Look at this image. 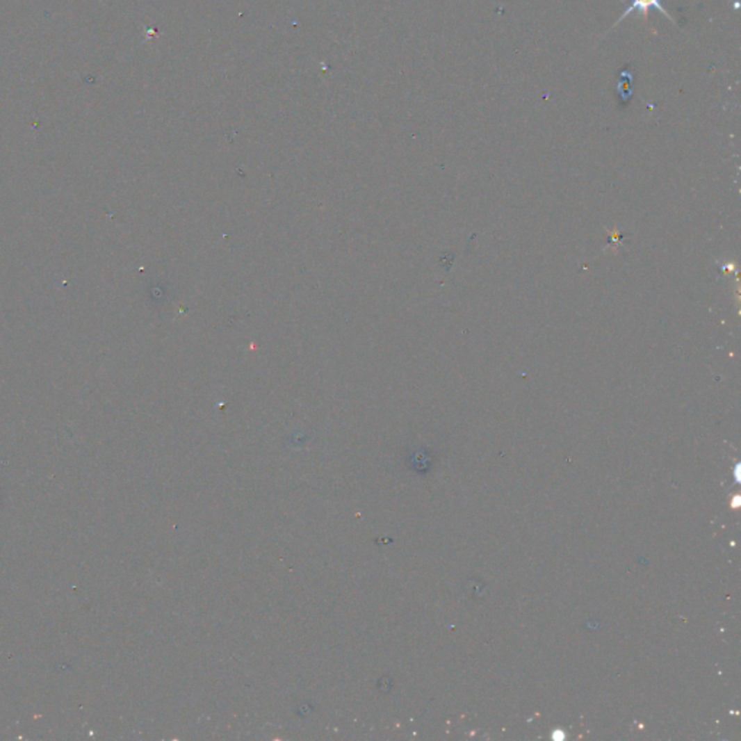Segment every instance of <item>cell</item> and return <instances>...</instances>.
<instances>
[{"label":"cell","instance_id":"obj_1","mask_svg":"<svg viewBox=\"0 0 741 741\" xmlns=\"http://www.w3.org/2000/svg\"><path fill=\"white\" fill-rule=\"evenodd\" d=\"M631 2H633V5L627 9V12L623 15V17H626L627 15H630L633 10H640L642 13H647L649 9L655 8V9H658L660 13H663L665 16H667L669 19H672V16H670V15L666 12V9L662 6V2H660V0H631ZM623 17H621V19H623Z\"/></svg>","mask_w":741,"mask_h":741}]
</instances>
